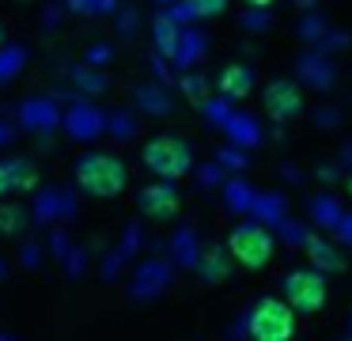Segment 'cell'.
Segmentation results:
<instances>
[{
    "mask_svg": "<svg viewBox=\"0 0 352 341\" xmlns=\"http://www.w3.org/2000/svg\"><path fill=\"white\" fill-rule=\"evenodd\" d=\"M19 227H23V212H19L16 205H4V209H0V231H4V235H16Z\"/></svg>",
    "mask_w": 352,
    "mask_h": 341,
    "instance_id": "cell-12",
    "label": "cell"
},
{
    "mask_svg": "<svg viewBox=\"0 0 352 341\" xmlns=\"http://www.w3.org/2000/svg\"><path fill=\"white\" fill-rule=\"evenodd\" d=\"M12 182H16V189H34L38 171H34L31 163H12Z\"/></svg>",
    "mask_w": 352,
    "mask_h": 341,
    "instance_id": "cell-11",
    "label": "cell"
},
{
    "mask_svg": "<svg viewBox=\"0 0 352 341\" xmlns=\"http://www.w3.org/2000/svg\"><path fill=\"white\" fill-rule=\"evenodd\" d=\"M284 300H288L296 311H303V315L322 311L326 300H329L326 273H318V269H292L288 277H284Z\"/></svg>",
    "mask_w": 352,
    "mask_h": 341,
    "instance_id": "cell-5",
    "label": "cell"
},
{
    "mask_svg": "<svg viewBox=\"0 0 352 341\" xmlns=\"http://www.w3.org/2000/svg\"><path fill=\"white\" fill-rule=\"evenodd\" d=\"M144 167L163 182H178L193 171V148L182 141V136L160 133L144 144Z\"/></svg>",
    "mask_w": 352,
    "mask_h": 341,
    "instance_id": "cell-3",
    "label": "cell"
},
{
    "mask_svg": "<svg viewBox=\"0 0 352 341\" xmlns=\"http://www.w3.org/2000/svg\"><path fill=\"white\" fill-rule=\"evenodd\" d=\"M228 254L235 258L243 269H265L276 254V239L269 235V227L261 224H239L228 235Z\"/></svg>",
    "mask_w": 352,
    "mask_h": 341,
    "instance_id": "cell-4",
    "label": "cell"
},
{
    "mask_svg": "<svg viewBox=\"0 0 352 341\" xmlns=\"http://www.w3.org/2000/svg\"><path fill=\"white\" fill-rule=\"evenodd\" d=\"M261 106H265V114L273 121H292L303 114V87L292 80H273L265 87V95H261Z\"/></svg>",
    "mask_w": 352,
    "mask_h": 341,
    "instance_id": "cell-6",
    "label": "cell"
},
{
    "mask_svg": "<svg viewBox=\"0 0 352 341\" xmlns=\"http://www.w3.org/2000/svg\"><path fill=\"white\" fill-rule=\"evenodd\" d=\"M349 194H352V178H349Z\"/></svg>",
    "mask_w": 352,
    "mask_h": 341,
    "instance_id": "cell-18",
    "label": "cell"
},
{
    "mask_svg": "<svg viewBox=\"0 0 352 341\" xmlns=\"http://www.w3.org/2000/svg\"><path fill=\"white\" fill-rule=\"evenodd\" d=\"M140 209H144L148 220H160V224L175 220L178 209H182L175 182H163V178H160V182H152V186H144V194H140Z\"/></svg>",
    "mask_w": 352,
    "mask_h": 341,
    "instance_id": "cell-7",
    "label": "cell"
},
{
    "mask_svg": "<svg viewBox=\"0 0 352 341\" xmlns=\"http://www.w3.org/2000/svg\"><path fill=\"white\" fill-rule=\"evenodd\" d=\"M243 4H246V8H258V12H261V8H273L276 0H243Z\"/></svg>",
    "mask_w": 352,
    "mask_h": 341,
    "instance_id": "cell-16",
    "label": "cell"
},
{
    "mask_svg": "<svg viewBox=\"0 0 352 341\" xmlns=\"http://www.w3.org/2000/svg\"><path fill=\"white\" fill-rule=\"evenodd\" d=\"M182 87H186V95H190V103H205V80H197V76H186V83H182Z\"/></svg>",
    "mask_w": 352,
    "mask_h": 341,
    "instance_id": "cell-13",
    "label": "cell"
},
{
    "mask_svg": "<svg viewBox=\"0 0 352 341\" xmlns=\"http://www.w3.org/2000/svg\"><path fill=\"white\" fill-rule=\"evenodd\" d=\"M12 189H16V182H12V163H0V197H8Z\"/></svg>",
    "mask_w": 352,
    "mask_h": 341,
    "instance_id": "cell-14",
    "label": "cell"
},
{
    "mask_svg": "<svg viewBox=\"0 0 352 341\" xmlns=\"http://www.w3.org/2000/svg\"><path fill=\"white\" fill-rule=\"evenodd\" d=\"M216 87H220V95L223 99H246L254 91V72H250V65H243V61H231L228 68L220 72V80H216Z\"/></svg>",
    "mask_w": 352,
    "mask_h": 341,
    "instance_id": "cell-8",
    "label": "cell"
},
{
    "mask_svg": "<svg viewBox=\"0 0 352 341\" xmlns=\"http://www.w3.org/2000/svg\"><path fill=\"white\" fill-rule=\"evenodd\" d=\"M76 182L87 197L110 201V197L125 194V186H129V167L114 152H91V156H84L76 163Z\"/></svg>",
    "mask_w": 352,
    "mask_h": 341,
    "instance_id": "cell-1",
    "label": "cell"
},
{
    "mask_svg": "<svg viewBox=\"0 0 352 341\" xmlns=\"http://www.w3.org/2000/svg\"><path fill=\"white\" fill-rule=\"evenodd\" d=\"M175 42H178V38H175V27L167 30V19H160V45L170 53V50H175Z\"/></svg>",
    "mask_w": 352,
    "mask_h": 341,
    "instance_id": "cell-15",
    "label": "cell"
},
{
    "mask_svg": "<svg viewBox=\"0 0 352 341\" xmlns=\"http://www.w3.org/2000/svg\"><path fill=\"white\" fill-rule=\"evenodd\" d=\"M0 45H4V27H0Z\"/></svg>",
    "mask_w": 352,
    "mask_h": 341,
    "instance_id": "cell-17",
    "label": "cell"
},
{
    "mask_svg": "<svg viewBox=\"0 0 352 341\" xmlns=\"http://www.w3.org/2000/svg\"><path fill=\"white\" fill-rule=\"evenodd\" d=\"M186 12L193 19H216V15L228 12V0H186Z\"/></svg>",
    "mask_w": 352,
    "mask_h": 341,
    "instance_id": "cell-10",
    "label": "cell"
},
{
    "mask_svg": "<svg viewBox=\"0 0 352 341\" xmlns=\"http://www.w3.org/2000/svg\"><path fill=\"white\" fill-rule=\"evenodd\" d=\"M311 258H314V269L318 273H329V269H341V258L333 254V247L329 242H322V239H311Z\"/></svg>",
    "mask_w": 352,
    "mask_h": 341,
    "instance_id": "cell-9",
    "label": "cell"
},
{
    "mask_svg": "<svg viewBox=\"0 0 352 341\" xmlns=\"http://www.w3.org/2000/svg\"><path fill=\"white\" fill-rule=\"evenodd\" d=\"M250 341H292L296 338V307L276 296H261L246 318Z\"/></svg>",
    "mask_w": 352,
    "mask_h": 341,
    "instance_id": "cell-2",
    "label": "cell"
}]
</instances>
